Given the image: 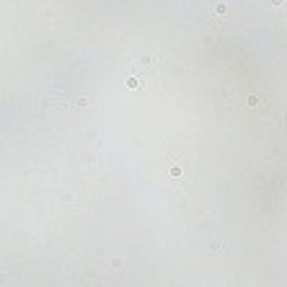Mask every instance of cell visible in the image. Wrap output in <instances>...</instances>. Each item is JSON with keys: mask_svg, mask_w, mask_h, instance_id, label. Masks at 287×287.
Segmentation results:
<instances>
[{"mask_svg": "<svg viewBox=\"0 0 287 287\" xmlns=\"http://www.w3.org/2000/svg\"><path fill=\"white\" fill-rule=\"evenodd\" d=\"M127 85H129V88H140V85H142V80H140V78H129Z\"/></svg>", "mask_w": 287, "mask_h": 287, "instance_id": "1", "label": "cell"}, {"mask_svg": "<svg viewBox=\"0 0 287 287\" xmlns=\"http://www.w3.org/2000/svg\"><path fill=\"white\" fill-rule=\"evenodd\" d=\"M181 171H184V168H181L179 163H173V166H171V176H181Z\"/></svg>", "mask_w": 287, "mask_h": 287, "instance_id": "2", "label": "cell"}, {"mask_svg": "<svg viewBox=\"0 0 287 287\" xmlns=\"http://www.w3.org/2000/svg\"><path fill=\"white\" fill-rule=\"evenodd\" d=\"M261 98H256V96H248V106H259Z\"/></svg>", "mask_w": 287, "mask_h": 287, "instance_id": "3", "label": "cell"}, {"mask_svg": "<svg viewBox=\"0 0 287 287\" xmlns=\"http://www.w3.org/2000/svg\"><path fill=\"white\" fill-rule=\"evenodd\" d=\"M272 3H274V5H282V3H285V0H272Z\"/></svg>", "mask_w": 287, "mask_h": 287, "instance_id": "4", "label": "cell"}]
</instances>
